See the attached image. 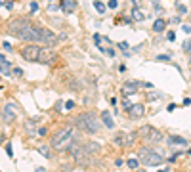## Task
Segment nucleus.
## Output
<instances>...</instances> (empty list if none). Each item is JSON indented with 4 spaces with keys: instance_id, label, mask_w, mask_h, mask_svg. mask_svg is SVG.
<instances>
[{
    "instance_id": "1",
    "label": "nucleus",
    "mask_w": 191,
    "mask_h": 172,
    "mask_svg": "<svg viewBox=\"0 0 191 172\" xmlns=\"http://www.w3.org/2000/svg\"><path fill=\"white\" fill-rule=\"evenodd\" d=\"M8 33L13 34V37H17V38H21V40H29V42L40 40L42 42V27L33 25V23H29V21H25V19L12 21V23L8 25Z\"/></svg>"
},
{
    "instance_id": "2",
    "label": "nucleus",
    "mask_w": 191,
    "mask_h": 172,
    "mask_svg": "<svg viewBox=\"0 0 191 172\" xmlns=\"http://www.w3.org/2000/svg\"><path fill=\"white\" fill-rule=\"evenodd\" d=\"M75 126L79 128V130L90 132V134H94V132L100 130V123H97V119H96L92 113H82V115H79V117L75 119Z\"/></svg>"
},
{
    "instance_id": "3",
    "label": "nucleus",
    "mask_w": 191,
    "mask_h": 172,
    "mask_svg": "<svg viewBox=\"0 0 191 172\" xmlns=\"http://www.w3.org/2000/svg\"><path fill=\"white\" fill-rule=\"evenodd\" d=\"M73 142V128H59L52 136V147L55 149H65Z\"/></svg>"
},
{
    "instance_id": "4",
    "label": "nucleus",
    "mask_w": 191,
    "mask_h": 172,
    "mask_svg": "<svg viewBox=\"0 0 191 172\" xmlns=\"http://www.w3.org/2000/svg\"><path fill=\"white\" fill-rule=\"evenodd\" d=\"M138 159H140V163L147 164V167H161V164L164 163V159H162L159 153H155L153 149H149V147L140 149L138 151Z\"/></svg>"
},
{
    "instance_id": "5",
    "label": "nucleus",
    "mask_w": 191,
    "mask_h": 172,
    "mask_svg": "<svg viewBox=\"0 0 191 172\" xmlns=\"http://www.w3.org/2000/svg\"><path fill=\"white\" fill-rule=\"evenodd\" d=\"M71 155H73V159L79 163V164H86L88 159H90V151L86 149V145H71Z\"/></svg>"
},
{
    "instance_id": "6",
    "label": "nucleus",
    "mask_w": 191,
    "mask_h": 172,
    "mask_svg": "<svg viewBox=\"0 0 191 172\" xmlns=\"http://www.w3.org/2000/svg\"><path fill=\"white\" fill-rule=\"evenodd\" d=\"M40 50H42V48H38L37 44H27V46L21 48V57H23V59H27V61H38Z\"/></svg>"
},
{
    "instance_id": "7",
    "label": "nucleus",
    "mask_w": 191,
    "mask_h": 172,
    "mask_svg": "<svg viewBox=\"0 0 191 172\" xmlns=\"http://www.w3.org/2000/svg\"><path fill=\"white\" fill-rule=\"evenodd\" d=\"M140 136L147 138L149 142H161V140H162V134H161L159 130H155V128H151V126H143V128L140 130Z\"/></svg>"
},
{
    "instance_id": "8",
    "label": "nucleus",
    "mask_w": 191,
    "mask_h": 172,
    "mask_svg": "<svg viewBox=\"0 0 191 172\" xmlns=\"http://www.w3.org/2000/svg\"><path fill=\"white\" fill-rule=\"evenodd\" d=\"M136 138H138V134H136V132H122V134H118L117 138H115V142L118 143V145L126 147V145H132Z\"/></svg>"
},
{
    "instance_id": "9",
    "label": "nucleus",
    "mask_w": 191,
    "mask_h": 172,
    "mask_svg": "<svg viewBox=\"0 0 191 172\" xmlns=\"http://www.w3.org/2000/svg\"><path fill=\"white\" fill-rule=\"evenodd\" d=\"M42 42L48 46V48H54L55 44L59 42V38H58V34H54L50 29H44L42 27Z\"/></svg>"
},
{
    "instance_id": "10",
    "label": "nucleus",
    "mask_w": 191,
    "mask_h": 172,
    "mask_svg": "<svg viewBox=\"0 0 191 172\" xmlns=\"http://www.w3.org/2000/svg\"><path fill=\"white\" fill-rule=\"evenodd\" d=\"M16 113H17V107L13 103H8L4 107V111H2V120L4 123H12V120L16 119Z\"/></svg>"
},
{
    "instance_id": "11",
    "label": "nucleus",
    "mask_w": 191,
    "mask_h": 172,
    "mask_svg": "<svg viewBox=\"0 0 191 172\" xmlns=\"http://www.w3.org/2000/svg\"><path fill=\"white\" fill-rule=\"evenodd\" d=\"M140 86H141V82H138V81H128V82H124V84H122V96H132V94H136Z\"/></svg>"
},
{
    "instance_id": "12",
    "label": "nucleus",
    "mask_w": 191,
    "mask_h": 172,
    "mask_svg": "<svg viewBox=\"0 0 191 172\" xmlns=\"http://www.w3.org/2000/svg\"><path fill=\"white\" fill-rule=\"evenodd\" d=\"M126 113H128L130 119H140V117H143L145 109H143V105H141V103H134V105H130L128 109H126Z\"/></svg>"
},
{
    "instance_id": "13",
    "label": "nucleus",
    "mask_w": 191,
    "mask_h": 172,
    "mask_svg": "<svg viewBox=\"0 0 191 172\" xmlns=\"http://www.w3.org/2000/svg\"><path fill=\"white\" fill-rule=\"evenodd\" d=\"M55 59V54L50 52V50H40V56H38V63H52Z\"/></svg>"
},
{
    "instance_id": "14",
    "label": "nucleus",
    "mask_w": 191,
    "mask_h": 172,
    "mask_svg": "<svg viewBox=\"0 0 191 172\" xmlns=\"http://www.w3.org/2000/svg\"><path fill=\"white\" fill-rule=\"evenodd\" d=\"M61 10H65L67 13L75 12L76 10V2L75 0H61Z\"/></svg>"
},
{
    "instance_id": "15",
    "label": "nucleus",
    "mask_w": 191,
    "mask_h": 172,
    "mask_svg": "<svg viewBox=\"0 0 191 172\" xmlns=\"http://www.w3.org/2000/svg\"><path fill=\"white\" fill-rule=\"evenodd\" d=\"M101 120H103V124L107 126V128H113V126H115V123H113L111 115H109L107 111H103V113H101Z\"/></svg>"
},
{
    "instance_id": "16",
    "label": "nucleus",
    "mask_w": 191,
    "mask_h": 172,
    "mask_svg": "<svg viewBox=\"0 0 191 172\" xmlns=\"http://www.w3.org/2000/svg\"><path fill=\"white\" fill-rule=\"evenodd\" d=\"M168 143H170V145H187V142L183 138H178V136H170V138H168Z\"/></svg>"
},
{
    "instance_id": "17",
    "label": "nucleus",
    "mask_w": 191,
    "mask_h": 172,
    "mask_svg": "<svg viewBox=\"0 0 191 172\" xmlns=\"http://www.w3.org/2000/svg\"><path fill=\"white\" fill-rule=\"evenodd\" d=\"M164 27H166V21L164 19H157L153 23V31L155 33H161V31H164Z\"/></svg>"
},
{
    "instance_id": "18",
    "label": "nucleus",
    "mask_w": 191,
    "mask_h": 172,
    "mask_svg": "<svg viewBox=\"0 0 191 172\" xmlns=\"http://www.w3.org/2000/svg\"><path fill=\"white\" fill-rule=\"evenodd\" d=\"M126 164H128V168H132V170H138V167H140V163H138V159H136V157L128 159V161H126Z\"/></svg>"
},
{
    "instance_id": "19",
    "label": "nucleus",
    "mask_w": 191,
    "mask_h": 172,
    "mask_svg": "<svg viewBox=\"0 0 191 172\" xmlns=\"http://www.w3.org/2000/svg\"><path fill=\"white\" fill-rule=\"evenodd\" d=\"M94 8L97 10V13H105V10H107V6H105V4H101L100 0H96V2H94Z\"/></svg>"
},
{
    "instance_id": "20",
    "label": "nucleus",
    "mask_w": 191,
    "mask_h": 172,
    "mask_svg": "<svg viewBox=\"0 0 191 172\" xmlns=\"http://www.w3.org/2000/svg\"><path fill=\"white\" fill-rule=\"evenodd\" d=\"M0 75H12L10 63H0Z\"/></svg>"
},
{
    "instance_id": "21",
    "label": "nucleus",
    "mask_w": 191,
    "mask_h": 172,
    "mask_svg": "<svg viewBox=\"0 0 191 172\" xmlns=\"http://www.w3.org/2000/svg\"><path fill=\"white\" fill-rule=\"evenodd\" d=\"M155 59H157V61H168V63H170V54H161V56H155Z\"/></svg>"
},
{
    "instance_id": "22",
    "label": "nucleus",
    "mask_w": 191,
    "mask_h": 172,
    "mask_svg": "<svg viewBox=\"0 0 191 172\" xmlns=\"http://www.w3.org/2000/svg\"><path fill=\"white\" fill-rule=\"evenodd\" d=\"M25 128L29 130V134L34 132V120H27V123H25Z\"/></svg>"
},
{
    "instance_id": "23",
    "label": "nucleus",
    "mask_w": 191,
    "mask_h": 172,
    "mask_svg": "<svg viewBox=\"0 0 191 172\" xmlns=\"http://www.w3.org/2000/svg\"><path fill=\"white\" fill-rule=\"evenodd\" d=\"M182 48H183V52H187V54H191V40H186L182 44Z\"/></svg>"
},
{
    "instance_id": "24",
    "label": "nucleus",
    "mask_w": 191,
    "mask_h": 172,
    "mask_svg": "<svg viewBox=\"0 0 191 172\" xmlns=\"http://www.w3.org/2000/svg\"><path fill=\"white\" fill-rule=\"evenodd\" d=\"M38 153L44 155L46 159H48V157H50V149H48V147H38Z\"/></svg>"
},
{
    "instance_id": "25",
    "label": "nucleus",
    "mask_w": 191,
    "mask_h": 172,
    "mask_svg": "<svg viewBox=\"0 0 191 172\" xmlns=\"http://www.w3.org/2000/svg\"><path fill=\"white\" fill-rule=\"evenodd\" d=\"M94 44L97 46V48H101V37H100V34H94ZM103 50V48H101Z\"/></svg>"
},
{
    "instance_id": "26",
    "label": "nucleus",
    "mask_w": 191,
    "mask_h": 172,
    "mask_svg": "<svg viewBox=\"0 0 191 172\" xmlns=\"http://www.w3.org/2000/svg\"><path fill=\"white\" fill-rule=\"evenodd\" d=\"M107 6H109L111 10H115L117 6H118V0H109V2H107Z\"/></svg>"
},
{
    "instance_id": "27",
    "label": "nucleus",
    "mask_w": 191,
    "mask_h": 172,
    "mask_svg": "<svg viewBox=\"0 0 191 172\" xmlns=\"http://www.w3.org/2000/svg\"><path fill=\"white\" fill-rule=\"evenodd\" d=\"M132 13H134V19H143V17H145L143 13H141V12H138V10H134Z\"/></svg>"
},
{
    "instance_id": "28",
    "label": "nucleus",
    "mask_w": 191,
    "mask_h": 172,
    "mask_svg": "<svg viewBox=\"0 0 191 172\" xmlns=\"http://www.w3.org/2000/svg\"><path fill=\"white\" fill-rule=\"evenodd\" d=\"M12 71H13L12 75H16V77H21V75H23V69H21V67H16V69H12Z\"/></svg>"
},
{
    "instance_id": "29",
    "label": "nucleus",
    "mask_w": 191,
    "mask_h": 172,
    "mask_svg": "<svg viewBox=\"0 0 191 172\" xmlns=\"http://www.w3.org/2000/svg\"><path fill=\"white\" fill-rule=\"evenodd\" d=\"M103 52H105V54H107L109 57H113V56H115V52H113V50H111V48H105V50H103Z\"/></svg>"
},
{
    "instance_id": "30",
    "label": "nucleus",
    "mask_w": 191,
    "mask_h": 172,
    "mask_svg": "<svg viewBox=\"0 0 191 172\" xmlns=\"http://www.w3.org/2000/svg\"><path fill=\"white\" fill-rule=\"evenodd\" d=\"M122 107H124V109H128V107H130V103H128V99H126V98H122Z\"/></svg>"
},
{
    "instance_id": "31",
    "label": "nucleus",
    "mask_w": 191,
    "mask_h": 172,
    "mask_svg": "<svg viewBox=\"0 0 191 172\" xmlns=\"http://www.w3.org/2000/svg\"><path fill=\"white\" fill-rule=\"evenodd\" d=\"M118 48H121V50H128V42H121Z\"/></svg>"
},
{
    "instance_id": "32",
    "label": "nucleus",
    "mask_w": 191,
    "mask_h": 172,
    "mask_svg": "<svg viewBox=\"0 0 191 172\" xmlns=\"http://www.w3.org/2000/svg\"><path fill=\"white\" fill-rule=\"evenodd\" d=\"M38 10V4L37 2H31V12H37Z\"/></svg>"
},
{
    "instance_id": "33",
    "label": "nucleus",
    "mask_w": 191,
    "mask_h": 172,
    "mask_svg": "<svg viewBox=\"0 0 191 172\" xmlns=\"http://www.w3.org/2000/svg\"><path fill=\"white\" fill-rule=\"evenodd\" d=\"M73 107H75V102H67L65 103V109H73Z\"/></svg>"
},
{
    "instance_id": "34",
    "label": "nucleus",
    "mask_w": 191,
    "mask_h": 172,
    "mask_svg": "<svg viewBox=\"0 0 191 172\" xmlns=\"http://www.w3.org/2000/svg\"><path fill=\"white\" fill-rule=\"evenodd\" d=\"M178 12H180V13H186L187 8H186V6H178Z\"/></svg>"
},
{
    "instance_id": "35",
    "label": "nucleus",
    "mask_w": 191,
    "mask_h": 172,
    "mask_svg": "<svg viewBox=\"0 0 191 172\" xmlns=\"http://www.w3.org/2000/svg\"><path fill=\"white\" fill-rule=\"evenodd\" d=\"M122 164H124L122 159H117V161H115V167H122Z\"/></svg>"
},
{
    "instance_id": "36",
    "label": "nucleus",
    "mask_w": 191,
    "mask_h": 172,
    "mask_svg": "<svg viewBox=\"0 0 191 172\" xmlns=\"http://www.w3.org/2000/svg\"><path fill=\"white\" fill-rule=\"evenodd\" d=\"M6 153H8V155H10V157H12V155H13V153H12V145H6Z\"/></svg>"
},
{
    "instance_id": "37",
    "label": "nucleus",
    "mask_w": 191,
    "mask_h": 172,
    "mask_svg": "<svg viewBox=\"0 0 191 172\" xmlns=\"http://www.w3.org/2000/svg\"><path fill=\"white\" fill-rule=\"evenodd\" d=\"M183 31H186V33H191V25H183Z\"/></svg>"
},
{
    "instance_id": "38",
    "label": "nucleus",
    "mask_w": 191,
    "mask_h": 172,
    "mask_svg": "<svg viewBox=\"0 0 191 172\" xmlns=\"http://www.w3.org/2000/svg\"><path fill=\"white\" fill-rule=\"evenodd\" d=\"M0 63H8V61H6V57H4L2 54H0Z\"/></svg>"
},
{
    "instance_id": "39",
    "label": "nucleus",
    "mask_w": 191,
    "mask_h": 172,
    "mask_svg": "<svg viewBox=\"0 0 191 172\" xmlns=\"http://www.w3.org/2000/svg\"><path fill=\"white\" fill-rule=\"evenodd\" d=\"M37 172H46V170L44 168H37Z\"/></svg>"
},
{
    "instance_id": "40",
    "label": "nucleus",
    "mask_w": 191,
    "mask_h": 172,
    "mask_svg": "<svg viewBox=\"0 0 191 172\" xmlns=\"http://www.w3.org/2000/svg\"><path fill=\"white\" fill-rule=\"evenodd\" d=\"M189 65H191V54H189Z\"/></svg>"
},
{
    "instance_id": "41",
    "label": "nucleus",
    "mask_w": 191,
    "mask_h": 172,
    "mask_svg": "<svg viewBox=\"0 0 191 172\" xmlns=\"http://www.w3.org/2000/svg\"><path fill=\"white\" fill-rule=\"evenodd\" d=\"M2 4H4V0H0V6H2Z\"/></svg>"
},
{
    "instance_id": "42",
    "label": "nucleus",
    "mask_w": 191,
    "mask_h": 172,
    "mask_svg": "<svg viewBox=\"0 0 191 172\" xmlns=\"http://www.w3.org/2000/svg\"><path fill=\"white\" fill-rule=\"evenodd\" d=\"M159 172H166V170H159Z\"/></svg>"
}]
</instances>
